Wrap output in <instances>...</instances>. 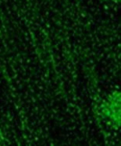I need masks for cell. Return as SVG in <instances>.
<instances>
[{"instance_id": "obj_2", "label": "cell", "mask_w": 121, "mask_h": 146, "mask_svg": "<svg viewBox=\"0 0 121 146\" xmlns=\"http://www.w3.org/2000/svg\"><path fill=\"white\" fill-rule=\"evenodd\" d=\"M102 2H106V3H119L120 2V0H100Z\"/></svg>"}, {"instance_id": "obj_1", "label": "cell", "mask_w": 121, "mask_h": 146, "mask_svg": "<svg viewBox=\"0 0 121 146\" xmlns=\"http://www.w3.org/2000/svg\"><path fill=\"white\" fill-rule=\"evenodd\" d=\"M120 92L115 90L107 96L99 107L101 115L116 129L120 127Z\"/></svg>"}]
</instances>
